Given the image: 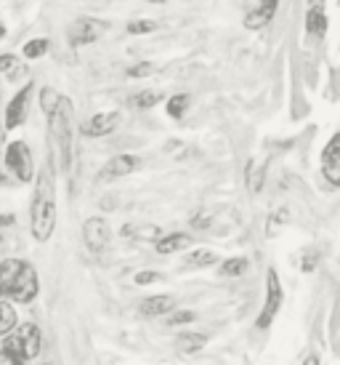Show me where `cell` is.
Masks as SVG:
<instances>
[{"label":"cell","instance_id":"8","mask_svg":"<svg viewBox=\"0 0 340 365\" xmlns=\"http://www.w3.org/2000/svg\"><path fill=\"white\" fill-rule=\"evenodd\" d=\"M30 99H32V86H24V88L11 99L9 110H6V125H9V128H19L21 123H24Z\"/></svg>","mask_w":340,"mask_h":365},{"label":"cell","instance_id":"30","mask_svg":"<svg viewBox=\"0 0 340 365\" xmlns=\"http://www.w3.org/2000/svg\"><path fill=\"white\" fill-rule=\"evenodd\" d=\"M324 176L330 179L332 184L340 187V163H332V165H324Z\"/></svg>","mask_w":340,"mask_h":365},{"label":"cell","instance_id":"16","mask_svg":"<svg viewBox=\"0 0 340 365\" xmlns=\"http://www.w3.org/2000/svg\"><path fill=\"white\" fill-rule=\"evenodd\" d=\"M16 328V312L9 302H0V336L11 334Z\"/></svg>","mask_w":340,"mask_h":365},{"label":"cell","instance_id":"23","mask_svg":"<svg viewBox=\"0 0 340 365\" xmlns=\"http://www.w3.org/2000/svg\"><path fill=\"white\" fill-rule=\"evenodd\" d=\"M160 99H162V96L157 91H141L139 96H133V104H136L139 110H149V107H154Z\"/></svg>","mask_w":340,"mask_h":365},{"label":"cell","instance_id":"29","mask_svg":"<svg viewBox=\"0 0 340 365\" xmlns=\"http://www.w3.org/2000/svg\"><path fill=\"white\" fill-rule=\"evenodd\" d=\"M260 179H263V171H258V165L250 163V190L253 192H260Z\"/></svg>","mask_w":340,"mask_h":365},{"label":"cell","instance_id":"28","mask_svg":"<svg viewBox=\"0 0 340 365\" xmlns=\"http://www.w3.org/2000/svg\"><path fill=\"white\" fill-rule=\"evenodd\" d=\"M194 320V312H189V309H184V312H173L170 314V325H184V323H191Z\"/></svg>","mask_w":340,"mask_h":365},{"label":"cell","instance_id":"19","mask_svg":"<svg viewBox=\"0 0 340 365\" xmlns=\"http://www.w3.org/2000/svg\"><path fill=\"white\" fill-rule=\"evenodd\" d=\"M248 269V259H229V262L221 264V274L223 277H240Z\"/></svg>","mask_w":340,"mask_h":365},{"label":"cell","instance_id":"18","mask_svg":"<svg viewBox=\"0 0 340 365\" xmlns=\"http://www.w3.org/2000/svg\"><path fill=\"white\" fill-rule=\"evenodd\" d=\"M24 67L19 64V59L14 53H3L0 56V75H9V78H19Z\"/></svg>","mask_w":340,"mask_h":365},{"label":"cell","instance_id":"10","mask_svg":"<svg viewBox=\"0 0 340 365\" xmlns=\"http://www.w3.org/2000/svg\"><path fill=\"white\" fill-rule=\"evenodd\" d=\"M101 30H104V27H101L99 21L78 19V21H75V27H72V32H70L72 46H88V43H93L96 38H99Z\"/></svg>","mask_w":340,"mask_h":365},{"label":"cell","instance_id":"13","mask_svg":"<svg viewBox=\"0 0 340 365\" xmlns=\"http://www.w3.org/2000/svg\"><path fill=\"white\" fill-rule=\"evenodd\" d=\"M141 314H147V317H157V314H165L173 309V299L170 296H149V299H144L141 302Z\"/></svg>","mask_w":340,"mask_h":365},{"label":"cell","instance_id":"17","mask_svg":"<svg viewBox=\"0 0 340 365\" xmlns=\"http://www.w3.org/2000/svg\"><path fill=\"white\" fill-rule=\"evenodd\" d=\"M205 336L202 334H184L179 336V349L181 352H200L202 346H205Z\"/></svg>","mask_w":340,"mask_h":365},{"label":"cell","instance_id":"24","mask_svg":"<svg viewBox=\"0 0 340 365\" xmlns=\"http://www.w3.org/2000/svg\"><path fill=\"white\" fill-rule=\"evenodd\" d=\"M211 264H216V254L213 251H197V254L189 256L186 267H211Z\"/></svg>","mask_w":340,"mask_h":365},{"label":"cell","instance_id":"21","mask_svg":"<svg viewBox=\"0 0 340 365\" xmlns=\"http://www.w3.org/2000/svg\"><path fill=\"white\" fill-rule=\"evenodd\" d=\"M324 165H332V163H340V133H335L327 147H324V155H322Z\"/></svg>","mask_w":340,"mask_h":365},{"label":"cell","instance_id":"32","mask_svg":"<svg viewBox=\"0 0 340 365\" xmlns=\"http://www.w3.org/2000/svg\"><path fill=\"white\" fill-rule=\"evenodd\" d=\"M19 363H21V360L14 355L11 349H3V352H0V365H19Z\"/></svg>","mask_w":340,"mask_h":365},{"label":"cell","instance_id":"25","mask_svg":"<svg viewBox=\"0 0 340 365\" xmlns=\"http://www.w3.org/2000/svg\"><path fill=\"white\" fill-rule=\"evenodd\" d=\"M59 102H61V96L53 91V88H46V91H43L41 107H43V112H46V115H51V112L56 110V107H59Z\"/></svg>","mask_w":340,"mask_h":365},{"label":"cell","instance_id":"9","mask_svg":"<svg viewBox=\"0 0 340 365\" xmlns=\"http://www.w3.org/2000/svg\"><path fill=\"white\" fill-rule=\"evenodd\" d=\"M117 123H120V115L117 112H99V115H93L85 125H83V133L85 136H107L117 128Z\"/></svg>","mask_w":340,"mask_h":365},{"label":"cell","instance_id":"3","mask_svg":"<svg viewBox=\"0 0 340 365\" xmlns=\"http://www.w3.org/2000/svg\"><path fill=\"white\" fill-rule=\"evenodd\" d=\"M51 136H53V150L59 155V168L70 171L72 163V128H70V99H61L59 107L48 115Z\"/></svg>","mask_w":340,"mask_h":365},{"label":"cell","instance_id":"22","mask_svg":"<svg viewBox=\"0 0 340 365\" xmlns=\"http://www.w3.org/2000/svg\"><path fill=\"white\" fill-rule=\"evenodd\" d=\"M186 104H189V96H186V93H176L168 102V115L170 118H181V115L186 112Z\"/></svg>","mask_w":340,"mask_h":365},{"label":"cell","instance_id":"1","mask_svg":"<svg viewBox=\"0 0 340 365\" xmlns=\"http://www.w3.org/2000/svg\"><path fill=\"white\" fill-rule=\"evenodd\" d=\"M30 222H32V235H35V240L46 243L51 235H53V227H56V184H53V171H51V165H46V168L38 173Z\"/></svg>","mask_w":340,"mask_h":365},{"label":"cell","instance_id":"15","mask_svg":"<svg viewBox=\"0 0 340 365\" xmlns=\"http://www.w3.org/2000/svg\"><path fill=\"white\" fill-rule=\"evenodd\" d=\"M191 245V237L189 235H165L157 240V251L160 254H176V251H184V248H189Z\"/></svg>","mask_w":340,"mask_h":365},{"label":"cell","instance_id":"4","mask_svg":"<svg viewBox=\"0 0 340 365\" xmlns=\"http://www.w3.org/2000/svg\"><path fill=\"white\" fill-rule=\"evenodd\" d=\"M6 349H11L21 363L35 360V357L41 355V328L32 323H24V325H19V328H14L9 334V339H6Z\"/></svg>","mask_w":340,"mask_h":365},{"label":"cell","instance_id":"11","mask_svg":"<svg viewBox=\"0 0 340 365\" xmlns=\"http://www.w3.org/2000/svg\"><path fill=\"white\" fill-rule=\"evenodd\" d=\"M139 165H141L139 158H133V155H117V158H112V160L104 165L101 179H117V176H128V173H133Z\"/></svg>","mask_w":340,"mask_h":365},{"label":"cell","instance_id":"5","mask_svg":"<svg viewBox=\"0 0 340 365\" xmlns=\"http://www.w3.org/2000/svg\"><path fill=\"white\" fill-rule=\"evenodd\" d=\"M6 168H9L19 182L32 179V155L24 142H11L6 147Z\"/></svg>","mask_w":340,"mask_h":365},{"label":"cell","instance_id":"20","mask_svg":"<svg viewBox=\"0 0 340 365\" xmlns=\"http://www.w3.org/2000/svg\"><path fill=\"white\" fill-rule=\"evenodd\" d=\"M46 51H48V41L46 38H35V41L24 46V56L27 59H41V56H46Z\"/></svg>","mask_w":340,"mask_h":365},{"label":"cell","instance_id":"26","mask_svg":"<svg viewBox=\"0 0 340 365\" xmlns=\"http://www.w3.org/2000/svg\"><path fill=\"white\" fill-rule=\"evenodd\" d=\"M154 30H157V21H152V19L130 21V24H128L130 35H144V32H154Z\"/></svg>","mask_w":340,"mask_h":365},{"label":"cell","instance_id":"6","mask_svg":"<svg viewBox=\"0 0 340 365\" xmlns=\"http://www.w3.org/2000/svg\"><path fill=\"white\" fill-rule=\"evenodd\" d=\"M83 237H85L88 251L104 254V251L110 248V240H112V230H110V224H107V219H101V216L88 219L85 227H83Z\"/></svg>","mask_w":340,"mask_h":365},{"label":"cell","instance_id":"27","mask_svg":"<svg viewBox=\"0 0 340 365\" xmlns=\"http://www.w3.org/2000/svg\"><path fill=\"white\" fill-rule=\"evenodd\" d=\"M154 72V64H149V61H141L139 67H130L128 75L130 78H144V75H152Z\"/></svg>","mask_w":340,"mask_h":365},{"label":"cell","instance_id":"12","mask_svg":"<svg viewBox=\"0 0 340 365\" xmlns=\"http://www.w3.org/2000/svg\"><path fill=\"white\" fill-rule=\"evenodd\" d=\"M277 3H280V0H260L258 11L248 14L245 24H248L250 30H258V27H263V24H269L271 16H274V11H277Z\"/></svg>","mask_w":340,"mask_h":365},{"label":"cell","instance_id":"14","mask_svg":"<svg viewBox=\"0 0 340 365\" xmlns=\"http://www.w3.org/2000/svg\"><path fill=\"white\" fill-rule=\"evenodd\" d=\"M306 30L314 38H322L324 30H327V19H324V11H322L319 3H314L309 9V14H306Z\"/></svg>","mask_w":340,"mask_h":365},{"label":"cell","instance_id":"2","mask_svg":"<svg viewBox=\"0 0 340 365\" xmlns=\"http://www.w3.org/2000/svg\"><path fill=\"white\" fill-rule=\"evenodd\" d=\"M0 294L27 304L38 296V272L19 259L0 264Z\"/></svg>","mask_w":340,"mask_h":365},{"label":"cell","instance_id":"7","mask_svg":"<svg viewBox=\"0 0 340 365\" xmlns=\"http://www.w3.org/2000/svg\"><path fill=\"white\" fill-rule=\"evenodd\" d=\"M280 307H282V285H280L277 272L271 269L269 291H266V304H263V309H260V314H258V328H269L271 320H274V314L280 312Z\"/></svg>","mask_w":340,"mask_h":365},{"label":"cell","instance_id":"31","mask_svg":"<svg viewBox=\"0 0 340 365\" xmlns=\"http://www.w3.org/2000/svg\"><path fill=\"white\" fill-rule=\"evenodd\" d=\"M154 280H160V272H139L136 274V285H149Z\"/></svg>","mask_w":340,"mask_h":365}]
</instances>
